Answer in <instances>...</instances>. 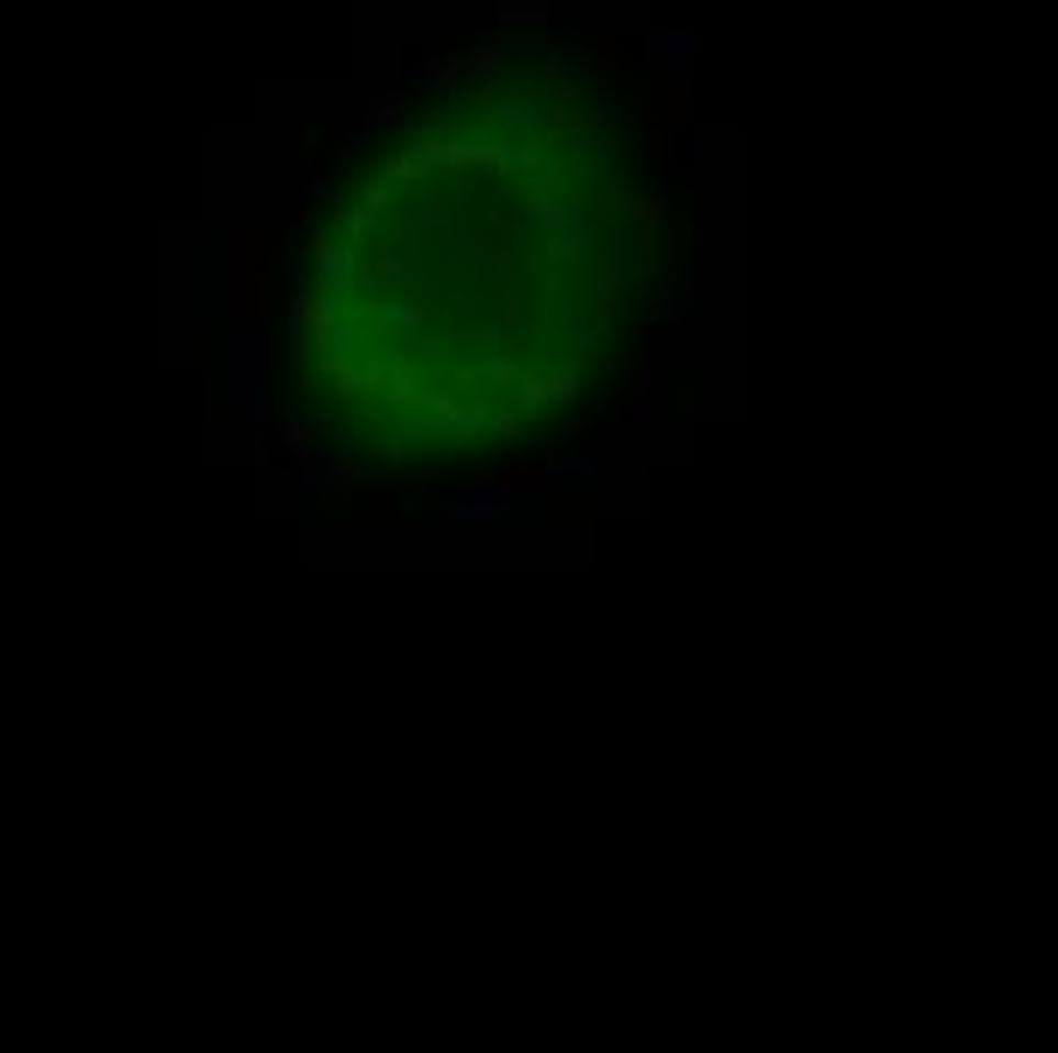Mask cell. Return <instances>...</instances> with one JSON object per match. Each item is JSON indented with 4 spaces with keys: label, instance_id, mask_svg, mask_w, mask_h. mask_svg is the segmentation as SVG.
I'll return each mask as SVG.
<instances>
[{
    "label": "cell",
    "instance_id": "1",
    "mask_svg": "<svg viewBox=\"0 0 1058 1053\" xmlns=\"http://www.w3.org/2000/svg\"><path fill=\"white\" fill-rule=\"evenodd\" d=\"M584 366L578 359H560V366H548V372H523V384H517V409L523 414H542V409H566V402H578L584 396Z\"/></svg>",
    "mask_w": 1058,
    "mask_h": 1053
},
{
    "label": "cell",
    "instance_id": "2",
    "mask_svg": "<svg viewBox=\"0 0 1058 1053\" xmlns=\"http://www.w3.org/2000/svg\"><path fill=\"white\" fill-rule=\"evenodd\" d=\"M487 433H493V409H487V402H463V409L450 414L438 433H426V439H438L445 451H469L475 439H487Z\"/></svg>",
    "mask_w": 1058,
    "mask_h": 1053
},
{
    "label": "cell",
    "instance_id": "3",
    "mask_svg": "<svg viewBox=\"0 0 1058 1053\" xmlns=\"http://www.w3.org/2000/svg\"><path fill=\"white\" fill-rule=\"evenodd\" d=\"M445 512H450V518H463V524H487V518H505V512H511V500L493 488V481H475L469 494H450V500H445Z\"/></svg>",
    "mask_w": 1058,
    "mask_h": 1053
},
{
    "label": "cell",
    "instance_id": "4",
    "mask_svg": "<svg viewBox=\"0 0 1058 1053\" xmlns=\"http://www.w3.org/2000/svg\"><path fill=\"white\" fill-rule=\"evenodd\" d=\"M487 481H493L505 500H523V494H536V500H542V494H548V469H536L530 457H505Z\"/></svg>",
    "mask_w": 1058,
    "mask_h": 1053
},
{
    "label": "cell",
    "instance_id": "5",
    "mask_svg": "<svg viewBox=\"0 0 1058 1053\" xmlns=\"http://www.w3.org/2000/svg\"><path fill=\"white\" fill-rule=\"evenodd\" d=\"M542 25H548V13L542 7H530V0H505L499 7V37H542Z\"/></svg>",
    "mask_w": 1058,
    "mask_h": 1053
},
{
    "label": "cell",
    "instance_id": "6",
    "mask_svg": "<svg viewBox=\"0 0 1058 1053\" xmlns=\"http://www.w3.org/2000/svg\"><path fill=\"white\" fill-rule=\"evenodd\" d=\"M664 414V372L639 359V384H633V421H657Z\"/></svg>",
    "mask_w": 1058,
    "mask_h": 1053
},
{
    "label": "cell",
    "instance_id": "7",
    "mask_svg": "<svg viewBox=\"0 0 1058 1053\" xmlns=\"http://www.w3.org/2000/svg\"><path fill=\"white\" fill-rule=\"evenodd\" d=\"M383 330H390L396 342H420V335H426V311H420L414 299H390L383 304Z\"/></svg>",
    "mask_w": 1058,
    "mask_h": 1053
},
{
    "label": "cell",
    "instance_id": "8",
    "mask_svg": "<svg viewBox=\"0 0 1058 1053\" xmlns=\"http://www.w3.org/2000/svg\"><path fill=\"white\" fill-rule=\"evenodd\" d=\"M542 263L548 268H584V232H542Z\"/></svg>",
    "mask_w": 1058,
    "mask_h": 1053
},
{
    "label": "cell",
    "instance_id": "9",
    "mask_svg": "<svg viewBox=\"0 0 1058 1053\" xmlns=\"http://www.w3.org/2000/svg\"><path fill=\"white\" fill-rule=\"evenodd\" d=\"M614 208L627 213L639 232H664V220H669V208H664V196H609Z\"/></svg>",
    "mask_w": 1058,
    "mask_h": 1053
},
{
    "label": "cell",
    "instance_id": "10",
    "mask_svg": "<svg viewBox=\"0 0 1058 1053\" xmlns=\"http://www.w3.org/2000/svg\"><path fill=\"white\" fill-rule=\"evenodd\" d=\"M548 481H554V488H590V481H597V463H590V457L548 463Z\"/></svg>",
    "mask_w": 1058,
    "mask_h": 1053
},
{
    "label": "cell",
    "instance_id": "11",
    "mask_svg": "<svg viewBox=\"0 0 1058 1053\" xmlns=\"http://www.w3.org/2000/svg\"><path fill=\"white\" fill-rule=\"evenodd\" d=\"M493 433L499 439H505V445H523V439H530V414H493Z\"/></svg>",
    "mask_w": 1058,
    "mask_h": 1053
},
{
    "label": "cell",
    "instance_id": "12",
    "mask_svg": "<svg viewBox=\"0 0 1058 1053\" xmlns=\"http://www.w3.org/2000/svg\"><path fill=\"white\" fill-rule=\"evenodd\" d=\"M681 122H688V79L669 86V104H664V129H681Z\"/></svg>",
    "mask_w": 1058,
    "mask_h": 1053
},
{
    "label": "cell",
    "instance_id": "13",
    "mask_svg": "<svg viewBox=\"0 0 1058 1053\" xmlns=\"http://www.w3.org/2000/svg\"><path fill=\"white\" fill-rule=\"evenodd\" d=\"M366 280H371V287H396V280H402V256H378Z\"/></svg>",
    "mask_w": 1058,
    "mask_h": 1053
},
{
    "label": "cell",
    "instance_id": "14",
    "mask_svg": "<svg viewBox=\"0 0 1058 1053\" xmlns=\"http://www.w3.org/2000/svg\"><path fill=\"white\" fill-rule=\"evenodd\" d=\"M347 237H353V244H366V237H371V208H353L347 213Z\"/></svg>",
    "mask_w": 1058,
    "mask_h": 1053
}]
</instances>
